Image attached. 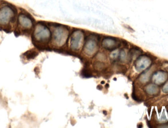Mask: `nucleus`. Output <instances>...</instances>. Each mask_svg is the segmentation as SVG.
Wrapping results in <instances>:
<instances>
[{
    "mask_svg": "<svg viewBox=\"0 0 168 128\" xmlns=\"http://www.w3.org/2000/svg\"><path fill=\"white\" fill-rule=\"evenodd\" d=\"M52 33L46 24L40 23L37 24L34 30L32 39L36 45L37 43H47L51 40Z\"/></svg>",
    "mask_w": 168,
    "mask_h": 128,
    "instance_id": "f257e3e1",
    "label": "nucleus"
},
{
    "mask_svg": "<svg viewBox=\"0 0 168 128\" xmlns=\"http://www.w3.org/2000/svg\"><path fill=\"white\" fill-rule=\"evenodd\" d=\"M93 67L96 71H101V70L104 71L107 68L106 66L105 63L104 62H102L99 61L95 62L93 63Z\"/></svg>",
    "mask_w": 168,
    "mask_h": 128,
    "instance_id": "f03ea898",
    "label": "nucleus"
},
{
    "mask_svg": "<svg viewBox=\"0 0 168 128\" xmlns=\"http://www.w3.org/2000/svg\"><path fill=\"white\" fill-rule=\"evenodd\" d=\"M20 22L22 27L26 28V29H30L32 27V21L28 17H24L22 18Z\"/></svg>",
    "mask_w": 168,
    "mask_h": 128,
    "instance_id": "7ed1b4c3",
    "label": "nucleus"
},
{
    "mask_svg": "<svg viewBox=\"0 0 168 128\" xmlns=\"http://www.w3.org/2000/svg\"><path fill=\"white\" fill-rule=\"evenodd\" d=\"M92 72L88 68V67H85L83 70H82L81 75L85 78H90L92 77Z\"/></svg>",
    "mask_w": 168,
    "mask_h": 128,
    "instance_id": "20e7f679",
    "label": "nucleus"
},
{
    "mask_svg": "<svg viewBox=\"0 0 168 128\" xmlns=\"http://www.w3.org/2000/svg\"><path fill=\"white\" fill-rule=\"evenodd\" d=\"M26 53H27V57H28V59H32L36 57V56L38 55V53L35 51V50H30L28 52H27Z\"/></svg>",
    "mask_w": 168,
    "mask_h": 128,
    "instance_id": "39448f33",
    "label": "nucleus"
},
{
    "mask_svg": "<svg viewBox=\"0 0 168 128\" xmlns=\"http://www.w3.org/2000/svg\"><path fill=\"white\" fill-rule=\"evenodd\" d=\"M96 88L98 89V90H102L103 88V87L101 85H100V84H99V85H97Z\"/></svg>",
    "mask_w": 168,
    "mask_h": 128,
    "instance_id": "423d86ee",
    "label": "nucleus"
},
{
    "mask_svg": "<svg viewBox=\"0 0 168 128\" xmlns=\"http://www.w3.org/2000/svg\"><path fill=\"white\" fill-rule=\"evenodd\" d=\"M109 87H110V85H109V84L107 83L106 84L105 86V88H106V89L109 88Z\"/></svg>",
    "mask_w": 168,
    "mask_h": 128,
    "instance_id": "0eeeda50",
    "label": "nucleus"
},
{
    "mask_svg": "<svg viewBox=\"0 0 168 128\" xmlns=\"http://www.w3.org/2000/svg\"><path fill=\"white\" fill-rule=\"evenodd\" d=\"M103 113L105 115L107 114V111H106V110H103Z\"/></svg>",
    "mask_w": 168,
    "mask_h": 128,
    "instance_id": "6e6552de",
    "label": "nucleus"
},
{
    "mask_svg": "<svg viewBox=\"0 0 168 128\" xmlns=\"http://www.w3.org/2000/svg\"><path fill=\"white\" fill-rule=\"evenodd\" d=\"M105 83V81H102L101 82V84H104Z\"/></svg>",
    "mask_w": 168,
    "mask_h": 128,
    "instance_id": "1a4fd4ad",
    "label": "nucleus"
}]
</instances>
